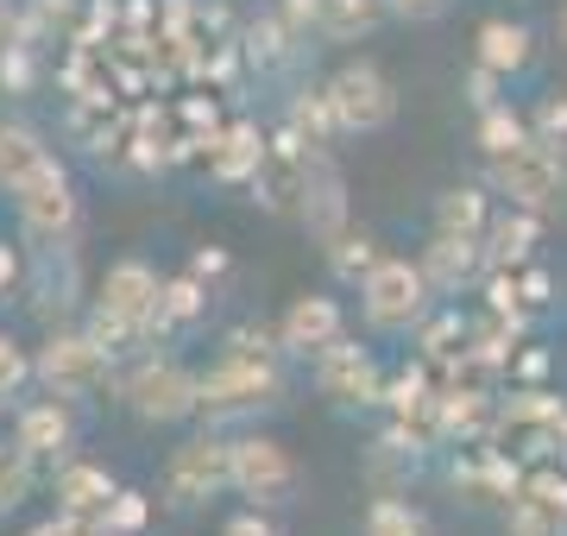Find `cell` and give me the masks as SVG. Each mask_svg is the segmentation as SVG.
<instances>
[{"instance_id": "3957f363", "label": "cell", "mask_w": 567, "mask_h": 536, "mask_svg": "<svg viewBox=\"0 0 567 536\" xmlns=\"http://www.w3.org/2000/svg\"><path fill=\"white\" fill-rule=\"evenodd\" d=\"M32 379L51 398L76 404V398H95L114 385V353L102 341H89V329H51L32 353Z\"/></svg>"}, {"instance_id": "5b68a950", "label": "cell", "mask_w": 567, "mask_h": 536, "mask_svg": "<svg viewBox=\"0 0 567 536\" xmlns=\"http://www.w3.org/2000/svg\"><path fill=\"white\" fill-rule=\"evenodd\" d=\"M567 398L543 392V385H524L511 398H492V423H486V449L505 454V461H548V430L561 423Z\"/></svg>"}, {"instance_id": "7bdbcfd3", "label": "cell", "mask_w": 567, "mask_h": 536, "mask_svg": "<svg viewBox=\"0 0 567 536\" xmlns=\"http://www.w3.org/2000/svg\"><path fill=\"white\" fill-rule=\"evenodd\" d=\"M385 13H398V20H410V25H429V20L447 13V0H385Z\"/></svg>"}, {"instance_id": "681fc988", "label": "cell", "mask_w": 567, "mask_h": 536, "mask_svg": "<svg viewBox=\"0 0 567 536\" xmlns=\"http://www.w3.org/2000/svg\"><path fill=\"white\" fill-rule=\"evenodd\" d=\"M517 372H524V379H543V372H548V353H524V360H517Z\"/></svg>"}, {"instance_id": "4fadbf2b", "label": "cell", "mask_w": 567, "mask_h": 536, "mask_svg": "<svg viewBox=\"0 0 567 536\" xmlns=\"http://www.w3.org/2000/svg\"><path fill=\"white\" fill-rule=\"evenodd\" d=\"M13 449H20L32 467L70 461V449H76V416H70V404L51 398V392H44L39 404H20V416H13Z\"/></svg>"}, {"instance_id": "8992f818", "label": "cell", "mask_w": 567, "mask_h": 536, "mask_svg": "<svg viewBox=\"0 0 567 536\" xmlns=\"http://www.w3.org/2000/svg\"><path fill=\"white\" fill-rule=\"evenodd\" d=\"M121 404L140 423H189L196 416V372L171 360V353H145L121 372Z\"/></svg>"}, {"instance_id": "cb8c5ba5", "label": "cell", "mask_w": 567, "mask_h": 536, "mask_svg": "<svg viewBox=\"0 0 567 536\" xmlns=\"http://www.w3.org/2000/svg\"><path fill=\"white\" fill-rule=\"evenodd\" d=\"M473 58L486 63V70H498V76H517V70L529 63V25L486 20L480 25V39H473Z\"/></svg>"}, {"instance_id": "9a60e30c", "label": "cell", "mask_w": 567, "mask_h": 536, "mask_svg": "<svg viewBox=\"0 0 567 536\" xmlns=\"http://www.w3.org/2000/svg\"><path fill=\"white\" fill-rule=\"evenodd\" d=\"M158 271L145 266V259H121V266H107V278L95 285V310H107L114 322L126 329H140L152 341V303H158Z\"/></svg>"}, {"instance_id": "c3c4849f", "label": "cell", "mask_w": 567, "mask_h": 536, "mask_svg": "<svg viewBox=\"0 0 567 536\" xmlns=\"http://www.w3.org/2000/svg\"><path fill=\"white\" fill-rule=\"evenodd\" d=\"M7 39H20V13H13V7L0 0V44H7Z\"/></svg>"}, {"instance_id": "603a6c76", "label": "cell", "mask_w": 567, "mask_h": 536, "mask_svg": "<svg viewBox=\"0 0 567 536\" xmlns=\"http://www.w3.org/2000/svg\"><path fill=\"white\" fill-rule=\"evenodd\" d=\"M297 39H303V32H290L284 13H265V20H252L240 32V58L252 63L259 76H284V70L297 63Z\"/></svg>"}, {"instance_id": "8d00e7d4", "label": "cell", "mask_w": 567, "mask_h": 536, "mask_svg": "<svg viewBox=\"0 0 567 536\" xmlns=\"http://www.w3.org/2000/svg\"><path fill=\"white\" fill-rule=\"evenodd\" d=\"M466 334H473V322H461V316H442V322H429V329H423L429 367H447V360L466 348Z\"/></svg>"}, {"instance_id": "e575fe53", "label": "cell", "mask_w": 567, "mask_h": 536, "mask_svg": "<svg viewBox=\"0 0 567 536\" xmlns=\"http://www.w3.org/2000/svg\"><path fill=\"white\" fill-rule=\"evenodd\" d=\"M102 524H107L114 536H140L145 524H152V498H145V493H133V486H114V498H107Z\"/></svg>"}, {"instance_id": "44dd1931", "label": "cell", "mask_w": 567, "mask_h": 536, "mask_svg": "<svg viewBox=\"0 0 567 536\" xmlns=\"http://www.w3.org/2000/svg\"><path fill=\"white\" fill-rule=\"evenodd\" d=\"M208 316V285L203 278H164L158 285V303H152V341H177V334H189L196 322Z\"/></svg>"}, {"instance_id": "7c38bea8", "label": "cell", "mask_w": 567, "mask_h": 536, "mask_svg": "<svg viewBox=\"0 0 567 536\" xmlns=\"http://www.w3.org/2000/svg\"><path fill=\"white\" fill-rule=\"evenodd\" d=\"M13 203H20V221H25V234H32L39 247H63V240L76 234V221H82L76 184H70V171L63 165H51L39 184H25Z\"/></svg>"}, {"instance_id": "6da1fadb", "label": "cell", "mask_w": 567, "mask_h": 536, "mask_svg": "<svg viewBox=\"0 0 567 536\" xmlns=\"http://www.w3.org/2000/svg\"><path fill=\"white\" fill-rule=\"evenodd\" d=\"M284 404V367L278 360H246L221 353L208 372H196V416L208 423H234V416H259Z\"/></svg>"}, {"instance_id": "9c48e42d", "label": "cell", "mask_w": 567, "mask_h": 536, "mask_svg": "<svg viewBox=\"0 0 567 536\" xmlns=\"http://www.w3.org/2000/svg\"><path fill=\"white\" fill-rule=\"evenodd\" d=\"M328 107H334V126L341 133H385L398 121V89L379 63H341L322 83Z\"/></svg>"}, {"instance_id": "30bf717a", "label": "cell", "mask_w": 567, "mask_h": 536, "mask_svg": "<svg viewBox=\"0 0 567 536\" xmlns=\"http://www.w3.org/2000/svg\"><path fill=\"white\" fill-rule=\"evenodd\" d=\"M316 392L334 398V404H347V411H365V404H379V392H385V372H379V360H372V348H360V341H328L316 360Z\"/></svg>"}, {"instance_id": "1f68e13d", "label": "cell", "mask_w": 567, "mask_h": 536, "mask_svg": "<svg viewBox=\"0 0 567 536\" xmlns=\"http://www.w3.org/2000/svg\"><path fill=\"white\" fill-rule=\"evenodd\" d=\"M32 474H39V467H32L13 442H0V517H13L25 498H32Z\"/></svg>"}, {"instance_id": "ffe728a7", "label": "cell", "mask_w": 567, "mask_h": 536, "mask_svg": "<svg viewBox=\"0 0 567 536\" xmlns=\"http://www.w3.org/2000/svg\"><path fill=\"white\" fill-rule=\"evenodd\" d=\"M51 165H58V158H51V145H44L32 126L0 121V189H7V196H20L25 184H39Z\"/></svg>"}, {"instance_id": "60d3db41", "label": "cell", "mask_w": 567, "mask_h": 536, "mask_svg": "<svg viewBox=\"0 0 567 536\" xmlns=\"http://www.w3.org/2000/svg\"><path fill=\"white\" fill-rule=\"evenodd\" d=\"M221 536H284V524L271 512H259V505H246V512H234L221 524Z\"/></svg>"}, {"instance_id": "7dc6e473", "label": "cell", "mask_w": 567, "mask_h": 536, "mask_svg": "<svg viewBox=\"0 0 567 536\" xmlns=\"http://www.w3.org/2000/svg\"><path fill=\"white\" fill-rule=\"evenodd\" d=\"M316 7H322V0H284V20H290V32H309V25H316Z\"/></svg>"}, {"instance_id": "2e32d148", "label": "cell", "mask_w": 567, "mask_h": 536, "mask_svg": "<svg viewBox=\"0 0 567 536\" xmlns=\"http://www.w3.org/2000/svg\"><path fill=\"white\" fill-rule=\"evenodd\" d=\"M429 290H442V297H461L466 285H480L486 278V247L473 240V234H435L429 227V247L416 259Z\"/></svg>"}, {"instance_id": "52a82bcc", "label": "cell", "mask_w": 567, "mask_h": 536, "mask_svg": "<svg viewBox=\"0 0 567 536\" xmlns=\"http://www.w3.org/2000/svg\"><path fill=\"white\" fill-rule=\"evenodd\" d=\"M360 310H365V329H379V334L416 329L429 316L423 271L410 266V259H385V252H379V266L360 278Z\"/></svg>"}, {"instance_id": "f546056e", "label": "cell", "mask_w": 567, "mask_h": 536, "mask_svg": "<svg viewBox=\"0 0 567 536\" xmlns=\"http://www.w3.org/2000/svg\"><path fill=\"white\" fill-rule=\"evenodd\" d=\"M360 536H435V524L416 505H404V498H372Z\"/></svg>"}, {"instance_id": "ba28073f", "label": "cell", "mask_w": 567, "mask_h": 536, "mask_svg": "<svg viewBox=\"0 0 567 536\" xmlns=\"http://www.w3.org/2000/svg\"><path fill=\"white\" fill-rule=\"evenodd\" d=\"M221 493H227V442L221 435L203 430V435H189V442H177L171 461H164V505L171 512H203Z\"/></svg>"}, {"instance_id": "f35d334b", "label": "cell", "mask_w": 567, "mask_h": 536, "mask_svg": "<svg viewBox=\"0 0 567 536\" xmlns=\"http://www.w3.org/2000/svg\"><path fill=\"white\" fill-rule=\"evenodd\" d=\"M227 353H246V360H278V329H234L227 334Z\"/></svg>"}, {"instance_id": "7a4b0ae2", "label": "cell", "mask_w": 567, "mask_h": 536, "mask_svg": "<svg viewBox=\"0 0 567 536\" xmlns=\"http://www.w3.org/2000/svg\"><path fill=\"white\" fill-rule=\"evenodd\" d=\"M486 189L492 196H505L511 208H529V215H555L567 196V158L561 152H548V145L524 140L511 145V152H492L486 158Z\"/></svg>"}, {"instance_id": "d4e9b609", "label": "cell", "mask_w": 567, "mask_h": 536, "mask_svg": "<svg viewBox=\"0 0 567 536\" xmlns=\"http://www.w3.org/2000/svg\"><path fill=\"white\" fill-rule=\"evenodd\" d=\"M379 20H385V0H322L316 7V32L334 44H353L365 32H379Z\"/></svg>"}, {"instance_id": "5bb4252c", "label": "cell", "mask_w": 567, "mask_h": 536, "mask_svg": "<svg viewBox=\"0 0 567 536\" xmlns=\"http://www.w3.org/2000/svg\"><path fill=\"white\" fill-rule=\"evenodd\" d=\"M347 334V316L334 297H322V290H303V297H290V310L278 316V353H290V360H316V353L328 348V341H341Z\"/></svg>"}, {"instance_id": "4316f807", "label": "cell", "mask_w": 567, "mask_h": 536, "mask_svg": "<svg viewBox=\"0 0 567 536\" xmlns=\"http://www.w3.org/2000/svg\"><path fill=\"white\" fill-rule=\"evenodd\" d=\"M284 133H290L297 145H328V152H334L341 126H334V107H328L322 89H303V95L290 102V114H284Z\"/></svg>"}, {"instance_id": "e0dca14e", "label": "cell", "mask_w": 567, "mask_h": 536, "mask_svg": "<svg viewBox=\"0 0 567 536\" xmlns=\"http://www.w3.org/2000/svg\"><path fill=\"white\" fill-rule=\"evenodd\" d=\"M246 184L259 189V203L271 208V215H297V196H303V145L290 140V133L265 140L259 165H252Z\"/></svg>"}, {"instance_id": "7402d4cb", "label": "cell", "mask_w": 567, "mask_h": 536, "mask_svg": "<svg viewBox=\"0 0 567 536\" xmlns=\"http://www.w3.org/2000/svg\"><path fill=\"white\" fill-rule=\"evenodd\" d=\"M114 486L121 480L107 474V467H95V461H58V512H82V517H102L107 498H114Z\"/></svg>"}, {"instance_id": "f907efd6", "label": "cell", "mask_w": 567, "mask_h": 536, "mask_svg": "<svg viewBox=\"0 0 567 536\" xmlns=\"http://www.w3.org/2000/svg\"><path fill=\"white\" fill-rule=\"evenodd\" d=\"M555 39H561V51H567V0H561V13H555Z\"/></svg>"}, {"instance_id": "83f0119b", "label": "cell", "mask_w": 567, "mask_h": 536, "mask_svg": "<svg viewBox=\"0 0 567 536\" xmlns=\"http://www.w3.org/2000/svg\"><path fill=\"white\" fill-rule=\"evenodd\" d=\"M505 530L511 536H567V517L548 505V498H536V493H511V505H505Z\"/></svg>"}, {"instance_id": "f1b7e54d", "label": "cell", "mask_w": 567, "mask_h": 536, "mask_svg": "<svg viewBox=\"0 0 567 536\" xmlns=\"http://www.w3.org/2000/svg\"><path fill=\"white\" fill-rule=\"evenodd\" d=\"M328 266H334V278H341V285H360L365 271L379 266V247H372V234H360V227H341V234L328 240Z\"/></svg>"}, {"instance_id": "74e56055", "label": "cell", "mask_w": 567, "mask_h": 536, "mask_svg": "<svg viewBox=\"0 0 567 536\" xmlns=\"http://www.w3.org/2000/svg\"><path fill=\"white\" fill-rule=\"evenodd\" d=\"M25 536H114L102 517H82V512H51L44 524H32Z\"/></svg>"}, {"instance_id": "d6a6232c", "label": "cell", "mask_w": 567, "mask_h": 536, "mask_svg": "<svg viewBox=\"0 0 567 536\" xmlns=\"http://www.w3.org/2000/svg\"><path fill=\"white\" fill-rule=\"evenodd\" d=\"M0 89L7 95H32L39 89V44H25V39L0 44Z\"/></svg>"}, {"instance_id": "f6af8a7d", "label": "cell", "mask_w": 567, "mask_h": 536, "mask_svg": "<svg viewBox=\"0 0 567 536\" xmlns=\"http://www.w3.org/2000/svg\"><path fill=\"white\" fill-rule=\"evenodd\" d=\"M517 303H524V310H543L548 303V271H524V278H517Z\"/></svg>"}, {"instance_id": "8fae6325", "label": "cell", "mask_w": 567, "mask_h": 536, "mask_svg": "<svg viewBox=\"0 0 567 536\" xmlns=\"http://www.w3.org/2000/svg\"><path fill=\"white\" fill-rule=\"evenodd\" d=\"M297 221H303L322 247L347 227V177H341V165H334L328 145H303V196H297Z\"/></svg>"}, {"instance_id": "ab89813d", "label": "cell", "mask_w": 567, "mask_h": 536, "mask_svg": "<svg viewBox=\"0 0 567 536\" xmlns=\"http://www.w3.org/2000/svg\"><path fill=\"white\" fill-rule=\"evenodd\" d=\"M177 114H183L189 126H196V145H203L208 133H215V126H221V107H215V95H183Z\"/></svg>"}, {"instance_id": "b9f144b4", "label": "cell", "mask_w": 567, "mask_h": 536, "mask_svg": "<svg viewBox=\"0 0 567 536\" xmlns=\"http://www.w3.org/2000/svg\"><path fill=\"white\" fill-rule=\"evenodd\" d=\"M498 89H505V76H498V70H486V63H473V76H466V102H473V107H492V102H505Z\"/></svg>"}, {"instance_id": "ac0fdd59", "label": "cell", "mask_w": 567, "mask_h": 536, "mask_svg": "<svg viewBox=\"0 0 567 536\" xmlns=\"http://www.w3.org/2000/svg\"><path fill=\"white\" fill-rule=\"evenodd\" d=\"M543 240V215H529V208H505V215H492L486 234H480V247H486V271H524L529 252Z\"/></svg>"}, {"instance_id": "277c9868", "label": "cell", "mask_w": 567, "mask_h": 536, "mask_svg": "<svg viewBox=\"0 0 567 536\" xmlns=\"http://www.w3.org/2000/svg\"><path fill=\"white\" fill-rule=\"evenodd\" d=\"M297 486H303V467H297V454L284 449L278 435H240V442H227V493H240L246 505L284 512L297 498Z\"/></svg>"}, {"instance_id": "4dcf8cb0", "label": "cell", "mask_w": 567, "mask_h": 536, "mask_svg": "<svg viewBox=\"0 0 567 536\" xmlns=\"http://www.w3.org/2000/svg\"><path fill=\"white\" fill-rule=\"evenodd\" d=\"M529 140V126H524V114L511 102H492V107H480V152H511V145H524Z\"/></svg>"}, {"instance_id": "bcb514c9", "label": "cell", "mask_w": 567, "mask_h": 536, "mask_svg": "<svg viewBox=\"0 0 567 536\" xmlns=\"http://www.w3.org/2000/svg\"><path fill=\"white\" fill-rule=\"evenodd\" d=\"M189 278H203V285H208V278H227V252L221 247H203L196 259H189Z\"/></svg>"}, {"instance_id": "d6986e66", "label": "cell", "mask_w": 567, "mask_h": 536, "mask_svg": "<svg viewBox=\"0 0 567 536\" xmlns=\"http://www.w3.org/2000/svg\"><path fill=\"white\" fill-rule=\"evenodd\" d=\"M259 152H265V133L252 121L215 126L203 140V158H208V177H215V184H246L252 165H259Z\"/></svg>"}, {"instance_id": "d590c367", "label": "cell", "mask_w": 567, "mask_h": 536, "mask_svg": "<svg viewBox=\"0 0 567 536\" xmlns=\"http://www.w3.org/2000/svg\"><path fill=\"white\" fill-rule=\"evenodd\" d=\"M25 379H32V353H25L13 334H0V416L13 411V398H20Z\"/></svg>"}, {"instance_id": "484cf974", "label": "cell", "mask_w": 567, "mask_h": 536, "mask_svg": "<svg viewBox=\"0 0 567 536\" xmlns=\"http://www.w3.org/2000/svg\"><path fill=\"white\" fill-rule=\"evenodd\" d=\"M492 221V196L480 184H461V189H442V203H435V234H486Z\"/></svg>"}, {"instance_id": "836d02e7", "label": "cell", "mask_w": 567, "mask_h": 536, "mask_svg": "<svg viewBox=\"0 0 567 536\" xmlns=\"http://www.w3.org/2000/svg\"><path fill=\"white\" fill-rule=\"evenodd\" d=\"M524 126H529V140L536 145H548V152H561L567 158V89L561 95H543L536 114H524Z\"/></svg>"}, {"instance_id": "ee69618b", "label": "cell", "mask_w": 567, "mask_h": 536, "mask_svg": "<svg viewBox=\"0 0 567 536\" xmlns=\"http://www.w3.org/2000/svg\"><path fill=\"white\" fill-rule=\"evenodd\" d=\"M25 285V266H20V247H7V240H0V303H7V297H13V290Z\"/></svg>"}]
</instances>
